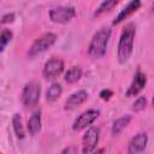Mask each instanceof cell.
Wrapping results in <instances>:
<instances>
[{"instance_id": "6da1fadb", "label": "cell", "mask_w": 154, "mask_h": 154, "mask_svg": "<svg viewBox=\"0 0 154 154\" xmlns=\"http://www.w3.org/2000/svg\"><path fill=\"white\" fill-rule=\"evenodd\" d=\"M136 35V26L134 23H128L124 29L122 30V34L119 36L118 47H117V58L119 64H125L134 51V41Z\"/></svg>"}, {"instance_id": "7a4b0ae2", "label": "cell", "mask_w": 154, "mask_h": 154, "mask_svg": "<svg viewBox=\"0 0 154 154\" xmlns=\"http://www.w3.org/2000/svg\"><path fill=\"white\" fill-rule=\"evenodd\" d=\"M112 30L107 26H102L91 37L89 46H88V54L89 57L94 58V59H100L102 57H105L106 52H107V45L111 37Z\"/></svg>"}, {"instance_id": "3957f363", "label": "cell", "mask_w": 154, "mask_h": 154, "mask_svg": "<svg viewBox=\"0 0 154 154\" xmlns=\"http://www.w3.org/2000/svg\"><path fill=\"white\" fill-rule=\"evenodd\" d=\"M57 35L54 32H45L41 36H38L30 46L29 51H28V57L29 58H34L38 54H42L43 52H46L47 49H49L57 41Z\"/></svg>"}, {"instance_id": "277c9868", "label": "cell", "mask_w": 154, "mask_h": 154, "mask_svg": "<svg viewBox=\"0 0 154 154\" xmlns=\"http://www.w3.org/2000/svg\"><path fill=\"white\" fill-rule=\"evenodd\" d=\"M41 96V85L40 83L31 81L28 82L22 90V102L26 107H34L38 103Z\"/></svg>"}, {"instance_id": "5b68a950", "label": "cell", "mask_w": 154, "mask_h": 154, "mask_svg": "<svg viewBox=\"0 0 154 154\" xmlns=\"http://www.w3.org/2000/svg\"><path fill=\"white\" fill-rule=\"evenodd\" d=\"M76 17V8L73 6H58L49 11V19L57 24H66Z\"/></svg>"}, {"instance_id": "8992f818", "label": "cell", "mask_w": 154, "mask_h": 154, "mask_svg": "<svg viewBox=\"0 0 154 154\" xmlns=\"http://www.w3.org/2000/svg\"><path fill=\"white\" fill-rule=\"evenodd\" d=\"M100 138V129L96 126H88L82 137V153L88 154L95 152Z\"/></svg>"}, {"instance_id": "52a82bcc", "label": "cell", "mask_w": 154, "mask_h": 154, "mask_svg": "<svg viewBox=\"0 0 154 154\" xmlns=\"http://www.w3.org/2000/svg\"><path fill=\"white\" fill-rule=\"evenodd\" d=\"M64 60L57 57H52L51 59H48L45 65H43V70H42V75L47 81H52L55 79L58 76H60L64 71Z\"/></svg>"}, {"instance_id": "ba28073f", "label": "cell", "mask_w": 154, "mask_h": 154, "mask_svg": "<svg viewBox=\"0 0 154 154\" xmlns=\"http://www.w3.org/2000/svg\"><path fill=\"white\" fill-rule=\"evenodd\" d=\"M100 116V111L95 108H89L84 112H82L72 123V129L75 131H81L90 126Z\"/></svg>"}, {"instance_id": "9c48e42d", "label": "cell", "mask_w": 154, "mask_h": 154, "mask_svg": "<svg viewBox=\"0 0 154 154\" xmlns=\"http://www.w3.org/2000/svg\"><path fill=\"white\" fill-rule=\"evenodd\" d=\"M147 81H148L147 75H146L144 72H142V71L138 69V70L136 71V73L134 75V78H132V81H131V83H130V85H129V88H128L125 95H126L128 97L137 96V95L144 89V87H146V84H147Z\"/></svg>"}, {"instance_id": "30bf717a", "label": "cell", "mask_w": 154, "mask_h": 154, "mask_svg": "<svg viewBox=\"0 0 154 154\" xmlns=\"http://www.w3.org/2000/svg\"><path fill=\"white\" fill-rule=\"evenodd\" d=\"M148 143V135L147 132H138L137 135H135L128 146V153L129 154H137L144 150V148L147 147Z\"/></svg>"}, {"instance_id": "8fae6325", "label": "cell", "mask_w": 154, "mask_h": 154, "mask_svg": "<svg viewBox=\"0 0 154 154\" xmlns=\"http://www.w3.org/2000/svg\"><path fill=\"white\" fill-rule=\"evenodd\" d=\"M141 5H142L141 0H130L129 4H128L123 10H120V12H119V13L117 14V17L113 19L112 25H118V24H120L122 22H124L126 18H129L131 14H134V13L141 7Z\"/></svg>"}, {"instance_id": "7c38bea8", "label": "cell", "mask_w": 154, "mask_h": 154, "mask_svg": "<svg viewBox=\"0 0 154 154\" xmlns=\"http://www.w3.org/2000/svg\"><path fill=\"white\" fill-rule=\"evenodd\" d=\"M88 100V93L85 90H77L72 93L65 101L64 108L66 111H72L77 107H79L82 103H84Z\"/></svg>"}, {"instance_id": "4fadbf2b", "label": "cell", "mask_w": 154, "mask_h": 154, "mask_svg": "<svg viewBox=\"0 0 154 154\" xmlns=\"http://www.w3.org/2000/svg\"><path fill=\"white\" fill-rule=\"evenodd\" d=\"M42 128V120H41V111H35L31 117L28 119L26 124V130L31 136L37 135L41 131Z\"/></svg>"}, {"instance_id": "5bb4252c", "label": "cell", "mask_w": 154, "mask_h": 154, "mask_svg": "<svg viewBox=\"0 0 154 154\" xmlns=\"http://www.w3.org/2000/svg\"><path fill=\"white\" fill-rule=\"evenodd\" d=\"M131 120H132V117L129 116V114H128V116H123V117L116 119V120L113 122V124H112L111 134H112L113 136H118V135L130 124Z\"/></svg>"}, {"instance_id": "9a60e30c", "label": "cell", "mask_w": 154, "mask_h": 154, "mask_svg": "<svg viewBox=\"0 0 154 154\" xmlns=\"http://www.w3.org/2000/svg\"><path fill=\"white\" fill-rule=\"evenodd\" d=\"M12 128H13L14 135L18 140H23L25 137V129H24L22 116L19 113H14L12 116Z\"/></svg>"}, {"instance_id": "2e32d148", "label": "cell", "mask_w": 154, "mask_h": 154, "mask_svg": "<svg viewBox=\"0 0 154 154\" xmlns=\"http://www.w3.org/2000/svg\"><path fill=\"white\" fill-rule=\"evenodd\" d=\"M120 1H122V0H103V1L99 5V7L95 10L94 17H100V16H102V14H105V13L112 11Z\"/></svg>"}, {"instance_id": "e0dca14e", "label": "cell", "mask_w": 154, "mask_h": 154, "mask_svg": "<svg viewBox=\"0 0 154 154\" xmlns=\"http://www.w3.org/2000/svg\"><path fill=\"white\" fill-rule=\"evenodd\" d=\"M82 73H83V71H82V69L79 66H72L65 72L64 79H65V82L67 84H73V83L78 82L81 79Z\"/></svg>"}, {"instance_id": "ac0fdd59", "label": "cell", "mask_w": 154, "mask_h": 154, "mask_svg": "<svg viewBox=\"0 0 154 154\" xmlns=\"http://www.w3.org/2000/svg\"><path fill=\"white\" fill-rule=\"evenodd\" d=\"M63 93V88L59 83H53L46 91V100L48 102H55Z\"/></svg>"}, {"instance_id": "d6986e66", "label": "cell", "mask_w": 154, "mask_h": 154, "mask_svg": "<svg viewBox=\"0 0 154 154\" xmlns=\"http://www.w3.org/2000/svg\"><path fill=\"white\" fill-rule=\"evenodd\" d=\"M12 37H13V34L10 29H4L0 31V52H2L6 48V46L11 42Z\"/></svg>"}, {"instance_id": "ffe728a7", "label": "cell", "mask_w": 154, "mask_h": 154, "mask_svg": "<svg viewBox=\"0 0 154 154\" xmlns=\"http://www.w3.org/2000/svg\"><path fill=\"white\" fill-rule=\"evenodd\" d=\"M146 106H147V97L141 95L132 103V111L134 112H141V111H143L146 108Z\"/></svg>"}, {"instance_id": "44dd1931", "label": "cell", "mask_w": 154, "mask_h": 154, "mask_svg": "<svg viewBox=\"0 0 154 154\" xmlns=\"http://www.w3.org/2000/svg\"><path fill=\"white\" fill-rule=\"evenodd\" d=\"M113 95H114L113 90H111V89H108V88L102 89V90L100 91V94H99L100 99H101V100H103V101H109V100L112 99V96H113Z\"/></svg>"}, {"instance_id": "7402d4cb", "label": "cell", "mask_w": 154, "mask_h": 154, "mask_svg": "<svg viewBox=\"0 0 154 154\" xmlns=\"http://www.w3.org/2000/svg\"><path fill=\"white\" fill-rule=\"evenodd\" d=\"M14 18H16V16H14L13 12L6 13V14H4L2 18L0 19V23H1V24H8V23H12V22L14 20Z\"/></svg>"}, {"instance_id": "603a6c76", "label": "cell", "mask_w": 154, "mask_h": 154, "mask_svg": "<svg viewBox=\"0 0 154 154\" xmlns=\"http://www.w3.org/2000/svg\"><path fill=\"white\" fill-rule=\"evenodd\" d=\"M72 152H75V149L70 147V148H65V149H64L61 153H63V154H65V153H72Z\"/></svg>"}]
</instances>
